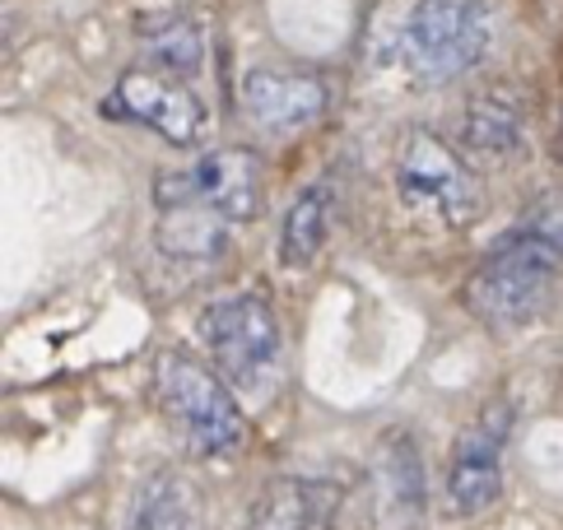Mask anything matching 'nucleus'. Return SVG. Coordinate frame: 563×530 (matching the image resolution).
<instances>
[{
  "mask_svg": "<svg viewBox=\"0 0 563 530\" xmlns=\"http://www.w3.org/2000/svg\"><path fill=\"white\" fill-rule=\"evenodd\" d=\"M243 112L256 131L266 135H298L327 112V85L317 75H289V70H247L243 85Z\"/></svg>",
  "mask_w": 563,
  "mask_h": 530,
  "instance_id": "1a4fd4ad",
  "label": "nucleus"
},
{
  "mask_svg": "<svg viewBox=\"0 0 563 530\" xmlns=\"http://www.w3.org/2000/svg\"><path fill=\"white\" fill-rule=\"evenodd\" d=\"M122 530H200V498L183 475H154L140 484Z\"/></svg>",
  "mask_w": 563,
  "mask_h": 530,
  "instance_id": "ddd939ff",
  "label": "nucleus"
},
{
  "mask_svg": "<svg viewBox=\"0 0 563 530\" xmlns=\"http://www.w3.org/2000/svg\"><path fill=\"white\" fill-rule=\"evenodd\" d=\"M140 47H145V60L154 70L187 79L206 60V29L191 14H177V10L145 14L140 19Z\"/></svg>",
  "mask_w": 563,
  "mask_h": 530,
  "instance_id": "f8f14e48",
  "label": "nucleus"
},
{
  "mask_svg": "<svg viewBox=\"0 0 563 530\" xmlns=\"http://www.w3.org/2000/svg\"><path fill=\"white\" fill-rule=\"evenodd\" d=\"M340 512V484L331 479H275L256 498L243 530H331Z\"/></svg>",
  "mask_w": 563,
  "mask_h": 530,
  "instance_id": "9d476101",
  "label": "nucleus"
},
{
  "mask_svg": "<svg viewBox=\"0 0 563 530\" xmlns=\"http://www.w3.org/2000/svg\"><path fill=\"white\" fill-rule=\"evenodd\" d=\"M517 223L527 233H536L540 242H550L554 252H563V191H545L536 206H527V214Z\"/></svg>",
  "mask_w": 563,
  "mask_h": 530,
  "instance_id": "dca6fc26",
  "label": "nucleus"
},
{
  "mask_svg": "<svg viewBox=\"0 0 563 530\" xmlns=\"http://www.w3.org/2000/svg\"><path fill=\"white\" fill-rule=\"evenodd\" d=\"M559 275H563V252H554L550 242H540L521 223H512L489 247V256L475 265L461 298L489 331H517V325H527L531 317L550 308Z\"/></svg>",
  "mask_w": 563,
  "mask_h": 530,
  "instance_id": "f257e3e1",
  "label": "nucleus"
},
{
  "mask_svg": "<svg viewBox=\"0 0 563 530\" xmlns=\"http://www.w3.org/2000/svg\"><path fill=\"white\" fill-rule=\"evenodd\" d=\"M321 242H327V191H303L285 214V229H279V261L289 270H308L321 256Z\"/></svg>",
  "mask_w": 563,
  "mask_h": 530,
  "instance_id": "4468645a",
  "label": "nucleus"
},
{
  "mask_svg": "<svg viewBox=\"0 0 563 530\" xmlns=\"http://www.w3.org/2000/svg\"><path fill=\"white\" fill-rule=\"evenodd\" d=\"M200 325H206L214 368L229 386L261 391L275 377L279 354H285V335H279V317L266 298H256V294L224 298L214 308H206Z\"/></svg>",
  "mask_w": 563,
  "mask_h": 530,
  "instance_id": "39448f33",
  "label": "nucleus"
},
{
  "mask_svg": "<svg viewBox=\"0 0 563 530\" xmlns=\"http://www.w3.org/2000/svg\"><path fill=\"white\" fill-rule=\"evenodd\" d=\"M521 140V112L508 98H475V108L466 117V145L485 150V154H503Z\"/></svg>",
  "mask_w": 563,
  "mask_h": 530,
  "instance_id": "2eb2a0df",
  "label": "nucleus"
},
{
  "mask_svg": "<svg viewBox=\"0 0 563 530\" xmlns=\"http://www.w3.org/2000/svg\"><path fill=\"white\" fill-rule=\"evenodd\" d=\"M489 47V10L479 0H415L396 24V66L415 85H452Z\"/></svg>",
  "mask_w": 563,
  "mask_h": 530,
  "instance_id": "7ed1b4c3",
  "label": "nucleus"
},
{
  "mask_svg": "<svg viewBox=\"0 0 563 530\" xmlns=\"http://www.w3.org/2000/svg\"><path fill=\"white\" fill-rule=\"evenodd\" d=\"M396 191L410 214H429L448 229H471L485 214V187L448 140L433 131H410L396 154Z\"/></svg>",
  "mask_w": 563,
  "mask_h": 530,
  "instance_id": "20e7f679",
  "label": "nucleus"
},
{
  "mask_svg": "<svg viewBox=\"0 0 563 530\" xmlns=\"http://www.w3.org/2000/svg\"><path fill=\"white\" fill-rule=\"evenodd\" d=\"M108 103H112L117 117L140 121V126L164 135L168 145H177V150H187V145H196V140L206 135V103L187 89V79L164 75L154 66L126 70L122 79H117Z\"/></svg>",
  "mask_w": 563,
  "mask_h": 530,
  "instance_id": "423d86ee",
  "label": "nucleus"
},
{
  "mask_svg": "<svg viewBox=\"0 0 563 530\" xmlns=\"http://www.w3.org/2000/svg\"><path fill=\"white\" fill-rule=\"evenodd\" d=\"M154 391L158 410H164L173 438L187 446L191 456L214 461L243 446L247 419L233 400V386L206 363L187 354H164L154 368Z\"/></svg>",
  "mask_w": 563,
  "mask_h": 530,
  "instance_id": "f03ea898",
  "label": "nucleus"
},
{
  "mask_svg": "<svg viewBox=\"0 0 563 530\" xmlns=\"http://www.w3.org/2000/svg\"><path fill=\"white\" fill-rule=\"evenodd\" d=\"M158 206V252L173 261H214L229 247V223L214 210H206L200 200L187 196H154Z\"/></svg>",
  "mask_w": 563,
  "mask_h": 530,
  "instance_id": "9b49d317",
  "label": "nucleus"
},
{
  "mask_svg": "<svg viewBox=\"0 0 563 530\" xmlns=\"http://www.w3.org/2000/svg\"><path fill=\"white\" fill-rule=\"evenodd\" d=\"M154 196H187L200 200L229 223H247L261 210V168L252 150H214L183 173H158Z\"/></svg>",
  "mask_w": 563,
  "mask_h": 530,
  "instance_id": "0eeeda50",
  "label": "nucleus"
},
{
  "mask_svg": "<svg viewBox=\"0 0 563 530\" xmlns=\"http://www.w3.org/2000/svg\"><path fill=\"white\" fill-rule=\"evenodd\" d=\"M512 410L508 405H485L466 433L456 442L452 471H448V503L456 517H479L489 512L503 494V442H508Z\"/></svg>",
  "mask_w": 563,
  "mask_h": 530,
  "instance_id": "6e6552de",
  "label": "nucleus"
}]
</instances>
